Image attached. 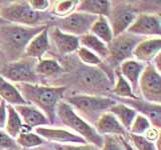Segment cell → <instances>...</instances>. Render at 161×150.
Listing matches in <instances>:
<instances>
[{"label":"cell","mask_w":161,"mask_h":150,"mask_svg":"<svg viewBox=\"0 0 161 150\" xmlns=\"http://www.w3.org/2000/svg\"><path fill=\"white\" fill-rule=\"evenodd\" d=\"M27 104L42 111L50 125L57 124V108L64 99L65 86H47L42 84H15Z\"/></svg>","instance_id":"6da1fadb"},{"label":"cell","mask_w":161,"mask_h":150,"mask_svg":"<svg viewBox=\"0 0 161 150\" xmlns=\"http://www.w3.org/2000/svg\"><path fill=\"white\" fill-rule=\"evenodd\" d=\"M48 25L22 26L5 23L0 26V52L7 63L21 59L29 42Z\"/></svg>","instance_id":"7a4b0ae2"},{"label":"cell","mask_w":161,"mask_h":150,"mask_svg":"<svg viewBox=\"0 0 161 150\" xmlns=\"http://www.w3.org/2000/svg\"><path fill=\"white\" fill-rule=\"evenodd\" d=\"M64 101L67 102L80 117L92 126L116 103L113 97L84 93L64 97Z\"/></svg>","instance_id":"3957f363"},{"label":"cell","mask_w":161,"mask_h":150,"mask_svg":"<svg viewBox=\"0 0 161 150\" xmlns=\"http://www.w3.org/2000/svg\"><path fill=\"white\" fill-rule=\"evenodd\" d=\"M57 123H59L65 129H69L84 138L87 143L95 145L98 148L102 147L104 137L100 136L94 126L86 122L82 117H80L64 100L58 104L57 108Z\"/></svg>","instance_id":"277c9868"},{"label":"cell","mask_w":161,"mask_h":150,"mask_svg":"<svg viewBox=\"0 0 161 150\" xmlns=\"http://www.w3.org/2000/svg\"><path fill=\"white\" fill-rule=\"evenodd\" d=\"M45 12H37L29 6L27 1H17L0 6V17L6 23L22 26H40L47 25L43 21L50 19Z\"/></svg>","instance_id":"5b68a950"},{"label":"cell","mask_w":161,"mask_h":150,"mask_svg":"<svg viewBox=\"0 0 161 150\" xmlns=\"http://www.w3.org/2000/svg\"><path fill=\"white\" fill-rule=\"evenodd\" d=\"M142 37L135 36L128 32L115 36L112 41L107 44L108 46V57L106 58L103 64L101 65L105 69L114 70L119 67L121 63L128 59L133 58V51L135 47L142 41Z\"/></svg>","instance_id":"8992f818"},{"label":"cell","mask_w":161,"mask_h":150,"mask_svg":"<svg viewBox=\"0 0 161 150\" xmlns=\"http://www.w3.org/2000/svg\"><path fill=\"white\" fill-rule=\"evenodd\" d=\"M37 60L22 57L14 62H9L0 67V75L13 84H40V79L35 72Z\"/></svg>","instance_id":"52a82bcc"},{"label":"cell","mask_w":161,"mask_h":150,"mask_svg":"<svg viewBox=\"0 0 161 150\" xmlns=\"http://www.w3.org/2000/svg\"><path fill=\"white\" fill-rule=\"evenodd\" d=\"M77 78L80 86L87 91L85 94H89L90 91H110L114 84V80L111 79L100 67L85 66L80 68L77 74Z\"/></svg>","instance_id":"ba28073f"},{"label":"cell","mask_w":161,"mask_h":150,"mask_svg":"<svg viewBox=\"0 0 161 150\" xmlns=\"http://www.w3.org/2000/svg\"><path fill=\"white\" fill-rule=\"evenodd\" d=\"M138 88L141 98L151 103L161 104V74L151 63L146 64Z\"/></svg>","instance_id":"9c48e42d"},{"label":"cell","mask_w":161,"mask_h":150,"mask_svg":"<svg viewBox=\"0 0 161 150\" xmlns=\"http://www.w3.org/2000/svg\"><path fill=\"white\" fill-rule=\"evenodd\" d=\"M138 14L137 10L131 4H112L107 19L113 31L114 37L127 31V29L132 25Z\"/></svg>","instance_id":"30bf717a"},{"label":"cell","mask_w":161,"mask_h":150,"mask_svg":"<svg viewBox=\"0 0 161 150\" xmlns=\"http://www.w3.org/2000/svg\"><path fill=\"white\" fill-rule=\"evenodd\" d=\"M96 19H97V16H94V15L75 11L69 16L58 20L55 27H58L64 33L80 37L85 34L90 33L91 27L96 21Z\"/></svg>","instance_id":"8fae6325"},{"label":"cell","mask_w":161,"mask_h":150,"mask_svg":"<svg viewBox=\"0 0 161 150\" xmlns=\"http://www.w3.org/2000/svg\"><path fill=\"white\" fill-rule=\"evenodd\" d=\"M130 34L142 38L160 37L161 35V20L156 14L139 13L132 25L127 29Z\"/></svg>","instance_id":"7c38bea8"},{"label":"cell","mask_w":161,"mask_h":150,"mask_svg":"<svg viewBox=\"0 0 161 150\" xmlns=\"http://www.w3.org/2000/svg\"><path fill=\"white\" fill-rule=\"evenodd\" d=\"M117 102L123 103L127 106L134 109L137 114L142 115L146 117L149 122L151 123V126L159 129L161 127V104L151 103L144 100L141 97H136L132 99H122V98H116L113 97Z\"/></svg>","instance_id":"4fadbf2b"},{"label":"cell","mask_w":161,"mask_h":150,"mask_svg":"<svg viewBox=\"0 0 161 150\" xmlns=\"http://www.w3.org/2000/svg\"><path fill=\"white\" fill-rule=\"evenodd\" d=\"M45 142L55 144H85V139L65 128L42 126L33 129Z\"/></svg>","instance_id":"5bb4252c"},{"label":"cell","mask_w":161,"mask_h":150,"mask_svg":"<svg viewBox=\"0 0 161 150\" xmlns=\"http://www.w3.org/2000/svg\"><path fill=\"white\" fill-rule=\"evenodd\" d=\"M48 37L50 44L60 55H69L75 52L80 47V38L63 32L58 27H48Z\"/></svg>","instance_id":"9a60e30c"},{"label":"cell","mask_w":161,"mask_h":150,"mask_svg":"<svg viewBox=\"0 0 161 150\" xmlns=\"http://www.w3.org/2000/svg\"><path fill=\"white\" fill-rule=\"evenodd\" d=\"M95 130L100 136H120L126 138L128 135V132L125 128L121 125V123L117 120L112 113L109 111L104 113L101 116L97 122L94 125Z\"/></svg>","instance_id":"2e32d148"},{"label":"cell","mask_w":161,"mask_h":150,"mask_svg":"<svg viewBox=\"0 0 161 150\" xmlns=\"http://www.w3.org/2000/svg\"><path fill=\"white\" fill-rule=\"evenodd\" d=\"M161 39L160 37L145 38L135 47L132 57L144 64L152 63L154 58L160 53Z\"/></svg>","instance_id":"e0dca14e"},{"label":"cell","mask_w":161,"mask_h":150,"mask_svg":"<svg viewBox=\"0 0 161 150\" xmlns=\"http://www.w3.org/2000/svg\"><path fill=\"white\" fill-rule=\"evenodd\" d=\"M16 112L21 118L23 124L29 129H35L42 126H50V123L47 116L36 107L29 104L17 105L14 106Z\"/></svg>","instance_id":"ac0fdd59"},{"label":"cell","mask_w":161,"mask_h":150,"mask_svg":"<svg viewBox=\"0 0 161 150\" xmlns=\"http://www.w3.org/2000/svg\"><path fill=\"white\" fill-rule=\"evenodd\" d=\"M145 66H146V64L131 58V59L126 60L123 63H121L118 67L120 73L123 75V77L127 80L128 83L130 84L131 88H132V91L135 94L136 97H140L139 88H138L139 79Z\"/></svg>","instance_id":"d6986e66"},{"label":"cell","mask_w":161,"mask_h":150,"mask_svg":"<svg viewBox=\"0 0 161 150\" xmlns=\"http://www.w3.org/2000/svg\"><path fill=\"white\" fill-rule=\"evenodd\" d=\"M50 47L52 44L48 37V27H47L29 42L24 51L23 57L39 60L49 51Z\"/></svg>","instance_id":"ffe728a7"},{"label":"cell","mask_w":161,"mask_h":150,"mask_svg":"<svg viewBox=\"0 0 161 150\" xmlns=\"http://www.w3.org/2000/svg\"><path fill=\"white\" fill-rule=\"evenodd\" d=\"M111 7H112V2L108 0H83L79 1L75 11L88 13L97 17H107Z\"/></svg>","instance_id":"44dd1931"},{"label":"cell","mask_w":161,"mask_h":150,"mask_svg":"<svg viewBox=\"0 0 161 150\" xmlns=\"http://www.w3.org/2000/svg\"><path fill=\"white\" fill-rule=\"evenodd\" d=\"M0 99L11 106L27 104L15 84L9 82L1 75H0Z\"/></svg>","instance_id":"7402d4cb"},{"label":"cell","mask_w":161,"mask_h":150,"mask_svg":"<svg viewBox=\"0 0 161 150\" xmlns=\"http://www.w3.org/2000/svg\"><path fill=\"white\" fill-rule=\"evenodd\" d=\"M35 72L39 79L57 77L64 72V68L58 60L53 58H42L37 60Z\"/></svg>","instance_id":"603a6c76"},{"label":"cell","mask_w":161,"mask_h":150,"mask_svg":"<svg viewBox=\"0 0 161 150\" xmlns=\"http://www.w3.org/2000/svg\"><path fill=\"white\" fill-rule=\"evenodd\" d=\"M109 112L112 113L121 123V125L125 128L126 131L129 132V129L134 121L136 115H137V112L127 105L117 101L109 109Z\"/></svg>","instance_id":"cb8c5ba5"},{"label":"cell","mask_w":161,"mask_h":150,"mask_svg":"<svg viewBox=\"0 0 161 150\" xmlns=\"http://www.w3.org/2000/svg\"><path fill=\"white\" fill-rule=\"evenodd\" d=\"M80 38V46L85 47L86 49L90 50L91 52L97 55L98 57L105 61L108 57V46L107 44L101 41L99 38L94 36L93 34L88 33L85 34Z\"/></svg>","instance_id":"d4e9b609"},{"label":"cell","mask_w":161,"mask_h":150,"mask_svg":"<svg viewBox=\"0 0 161 150\" xmlns=\"http://www.w3.org/2000/svg\"><path fill=\"white\" fill-rule=\"evenodd\" d=\"M111 91L114 94L113 97L116 98H122V99L136 98L130 84L123 77V75L120 73L118 68H116L114 71V84Z\"/></svg>","instance_id":"484cf974"},{"label":"cell","mask_w":161,"mask_h":150,"mask_svg":"<svg viewBox=\"0 0 161 150\" xmlns=\"http://www.w3.org/2000/svg\"><path fill=\"white\" fill-rule=\"evenodd\" d=\"M90 33L93 34L97 38H99L101 41H103L106 44L110 43L114 38L113 31L111 29L108 19L107 17L104 16L97 17L96 21L93 23L92 27H91Z\"/></svg>","instance_id":"4316f807"},{"label":"cell","mask_w":161,"mask_h":150,"mask_svg":"<svg viewBox=\"0 0 161 150\" xmlns=\"http://www.w3.org/2000/svg\"><path fill=\"white\" fill-rule=\"evenodd\" d=\"M24 124L22 122L21 118L16 112L14 106L7 104V120L5 124L4 131L6 132L8 136H10L12 139L15 140L18 136V134L22 131Z\"/></svg>","instance_id":"83f0119b"},{"label":"cell","mask_w":161,"mask_h":150,"mask_svg":"<svg viewBox=\"0 0 161 150\" xmlns=\"http://www.w3.org/2000/svg\"><path fill=\"white\" fill-rule=\"evenodd\" d=\"M15 142H16L19 148H23V149L36 148L45 143L44 140L34 131L20 132L18 134V136L15 138Z\"/></svg>","instance_id":"f1b7e54d"},{"label":"cell","mask_w":161,"mask_h":150,"mask_svg":"<svg viewBox=\"0 0 161 150\" xmlns=\"http://www.w3.org/2000/svg\"><path fill=\"white\" fill-rule=\"evenodd\" d=\"M78 4V0H60V1H55L54 4L52 5L50 15L58 18L67 17L69 14L75 11Z\"/></svg>","instance_id":"f546056e"},{"label":"cell","mask_w":161,"mask_h":150,"mask_svg":"<svg viewBox=\"0 0 161 150\" xmlns=\"http://www.w3.org/2000/svg\"><path fill=\"white\" fill-rule=\"evenodd\" d=\"M77 56L80 59V61L82 62L85 66H90V67H100L103 64V60L97 55L91 52L90 50L86 49L85 47L80 46L79 49L75 51Z\"/></svg>","instance_id":"4dcf8cb0"},{"label":"cell","mask_w":161,"mask_h":150,"mask_svg":"<svg viewBox=\"0 0 161 150\" xmlns=\"http://www.w3.org/2000/svg\"><path fill=\"white\" fill-rule=\"evenodd\" d=\"M126 139L135 150H156L155 142L150 141L143 135L128 133Z\"/></svg>","instance_id":"1f68e13d"},{"label":"cell","mask_w":161,"mask_h":150,"mask_svg":"<svg viewBox=\"0 0 161 150\" xmlns=\"http://www.w3.org/2000/svg\"><path fill=\"white\" fill-rule=\"evenodd\" d=\"M151 127H152L151 126V123L149 122V120L147 118L140 114H137L132 125H131L128 133L135 134V135H144Z\"/></svg>","instance_id":"d6a6232c"},{"label":"cell","mask_w":161,"mask_h":150,"mask_svg":"<svg viewBox=\"0 0 161 150\" xmlns=\"http://www.w3.org/2000/svg\"><path fill=\"white\" fill-rule=\"evenodd\" d=\"M53 150H100L97 146L89 143L85 144H50Z\"/></svg>","instance_id":"836d02e7"},{"label":"cell","mask_w":161,"mask_h":150,"mask_svg":"<svg viewBox=\"0 0 161 150\" xmlns=\"http://www.w3.org/2000/svg\"><path fill=\"white\" fill-rule=\"evenodd\" d=\"M100 150H125L120 136H105Z\"/></svg>","instance_id":"e575fe53"},{"label":"cell","mask_w":161,"mask_h":150,"mask_svg":"<svg viewBox=\"0 0 161 150\" xmlns=\"http://www.w3.org/2000/svg\"><path fill=\"white\" fill-rule=\"evenodd\" d=\"M0 150H19L15 140L0 129Z\"/></svg>","instance_id":"d590c367"},{"label":"cell","mask_w":161,"mask_h":150,"mask_svg":"<svg viewBox=\"0 0 161 150\" xmlns=\"http://www.w3.org/2000/svg\"><path fill=\"white\" fill-rule=\"evenodd\" d=\"M27 2L29 6L37 12H47V10L52 7V2L48 0H30Z\"/></svg>","instance_id":"8d00e7d4"},{"label":"cell","mask_w":161,"mask_h":150,"mask_svg":"<svg viewBox=\"0 0 161 150\" xmlns=\"http://www.w3.org/2000/svg\"><path fill=\"white\" fill-rule=\"evenodd\" d=\"M7 120V104L5 101H0V129L4 130Z\"/></svg>","instance_id":"74e56055"},{"label":"cell","mask_w":161,"mask_h":150,"mask_svg":"<svg viewBox=\"0 0 161 150\" xmlns=\"http://www.w3.org/2000/svg\"><path fill=\"white\" fill-rule=\"evenodd\" d=\"M143 136H145L148 140L152 142H155L156 140H158L160 138V135H159V129H156L154 127H151L147 132H146Z\"/></svg>","instance_id":"f35d334b"},{"label":"cell","mask_w":161,"mask_h":150,"mask_svg":"<svg viewBox=\"0 0 161 150\" xmlns=\"http://www.w3.org/2000/svg\"><path fill=\"white\" fill-rule=\"evenodd\" d=\"M121 142L123 144V147L125 150H135L132 146L130 145V143L127 141V139L124 138V137H121Z\"/></svg>","instance_id":"ab89813d"},{"label":"cell","mask_w":161,"mask_h":150,"mask_svg":"<svg viewBox=\"0 0 161 150\" xmlns=\"http://www.w3.org/2000/svg\"><path fill=\"white\" fill-rule=\"evenodd\" d=\"M5 23H6V22H5V21H3V20L1 19V17H0V26H1L2 24H5Z\"/></svg>","instance_id":"60d3db41"},{"label":"cell","mask_w":161,"mask_h":150,"mask_svg":"<svg viewBox=\"0 0 161 150\" xmlns=\"http://www.w3.org/2000/svg\"><path fill=\"white\" fill-rule=\"evenodd\" d=\"M0 57H3V56H2V54H1V52H0Z\"/></svg>","instance_id":"b9f144b4"},{"label":"cell","mask_w":161,"mask_h":150,"mask_svg":"<svg viewBox=\"0 0 161 150\" xmlns=\"http://www.w3.org/2000/svg\"><path fill=\"white\" fill-rule=\"evenodd\" d=\"M0 101H1V99H0Z\"/></svg>","instance_id":"7bdbcfd3"}]
</instances>
